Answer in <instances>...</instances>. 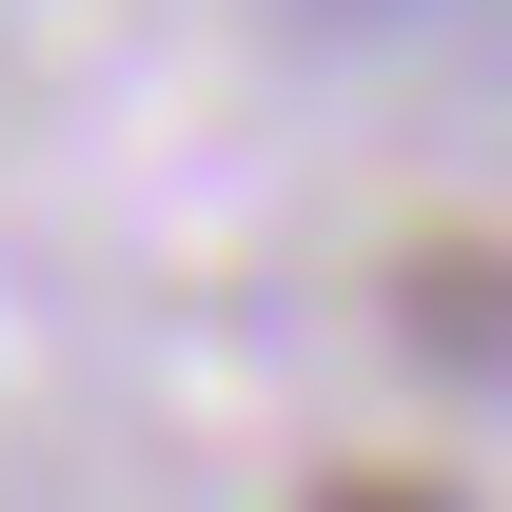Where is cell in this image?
I'll list each match as a JSON object with an SVG mask.
<instances>
[{
    "label": "cell",
    "mask_w": 512,
    "mask_h": 512,
    "mask_svg": "<svg viewBox=\"0 0 512 512\" xmlns=\"http://www.w3.org/2000/svg\"><path fill=\"white\" fill-rule=\"evenodd\" d=\"M296 512H473V493H453V473H316Z\"/></svg>",
    "instance_id": "obj_1"
}]
</instances>
